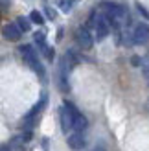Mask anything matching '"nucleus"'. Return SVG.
Wrapping results in <instances>:
<instances>
[{"instance_id": "f257e3e1", "label": "nucleus", "mask_w": 149, "mask_h": 151, "mask_svg": "<svg viewBox=\"0 0 149 151\" xmlns=\"http://www.w3.org/2000/svg\"><path fill=\"white\" fill-rule=\"evenodd\" d=\"M101 7V11L103 15H105V19L109 20V26L110 28H122L125 22L129 20V11H127V7L122 6V4H118V2H110V0H103V2L100 4Z\"/></svg>"}, {"instance_id": "f03ea898", "label": "nucleus", "mask_w": 149, "mask_h": 151, "mask_svg": "<svg viewBox=\"0 0 149 151\" xmlns=\"http://www.w3.org/2000/svg\"><path fill=\"white\" fill-rule=\"evenodd\" d=\"M19 52H20V55H22V59H24V63L29 66V68H32L35 74H39L41 78H44V66L41 65L39 55H37V52L33 50L32 44H24V46H20Z\"/></svg>"}, {"instance_id": "7ed1b4c3", "label": "nucleus", "mask_w": 149, "mask_h": 151, "mask_svg": "<svg viewBox=\"0 0 149 151\" xmlns=\"http://www.w3.org/2000/svg\"><path fill=\"white\" fill-rule=\"evenodd\" d=\"M94 32H96V39L98 41H103L105 37L109 35L110 32V26H109V20L105 19V15H98V17H94Z\"/></svg>"}, {"instance_id": "20e7f679", "label": "nucleus", "mask_w": 149, "mask_h": 151, "mask_svg": "<svg viewBox=\"0 0 149 151\" xmlns=\"http://www.w3.org/2000/svg\"><path fill=\"white\" fill-rule=\"evenodd\" d=\"M133 44H147L149 42V24H145V22H140V24L135 26V29H133Z\"/></svg>"}, {"instance_id": "39448f33", "label": "nucleus", "mask_w": 149, "mask_h": 151, "mask_svg": "<svg viewBox=\"0 0 149 151\" xmlns=\"http://www.w3.org/2000/svg\"><path fill=\"white\" fill-rule=\"evenodd\" d=\"M76 105L70 103V101H64L63 103V107H61V127H63V131L64 133H68L72 129V111Z\"/></svg>"}, {"instance_id": "423d86ee", "label": "nucleus", "mask_w": 149, "mask_h": 151, "mask_svg": "<svg viewBox=\"0 0 149 151\" xmlns=\"http://www.w3.org/2000/svg\"><path fill=\"white\" fill-rule=\"evenodd\" d=\"M76 41H77L81 50H90L94 46V39H92V35L87 28H77L76 29Z\"/></svg>"}, {"instance_id": "0eeeda50", "label": "nucleus", "mask_w": 149, "mask_h": 151, "mask_svg": "<svg viewBox=\"0 0 149 151\" xmlns=\"http://www.w3.org/2000/svg\"><path fill=\"white\" fill-rule=\"evenodd\" d=\"M87 125H88L87 118L81 114L76 107H74V111H72V129L76 131V133H83L87 129Z\"/></svg>"}, {"instance_id": "6e6552de", "label": "nucleus", "mask_w": 149, "mask_h": 151, "mask_svg": "<svg viewBox=\"0 0 149 151\" xmlns=\"http://www.w3.org/2000/svg\"><path fill=\"white\" fill-rule=\"evenodd\" d=\"M2 35H4V39L15 42V41H19V39H20L22 32L17 28V24H4V28H2Z\"/></svg>"}, {"instance_id": "1a4fd4ad", "label": "nucleus", "mask_w": 149, "mask_h": 151, "mask_svg": "<svg viewBox=\"0 0 149 151\" xmlns=\"http://www.w3.org/2000/svg\"><path fill=\"white\" fill-rule=\"evenodd\" d=\"M68 146L72 149H76V151L83 149L87 146V140L83 137V133H74V134H70V137H68Z\"/></svg>"}, {"instance_id": "9d476101", "label": "nucleus", "mask_w": 149, "mask_h": 151, "mask_svg": "<svg viewBox=\"0 0 149 151\" xmlns=\"http://www.w3.org/2000/svg\"><path fill=\"white\" fill-rule=\"evenodd\" d=\"M17 28L20 32H29V29H32V22H29V19H26V17H19L17 19Z\"/></svg>"}, {"instance_id": "9b49d317", "label": "nucleus", "mask_w": 149, "mask_h": 151, "mask_svg": "<svg viewBox=\"0 0 149 151\" xmlns=\"http://www.w3.org/2000/svg\"><path fill=\"white\" fill-rule=\"evenodd\" d=\"M29 22H35V24H44V17L39 13V11H32L29 13Z\"/></svg>"}, {"instance_id": "f8f14e48", "label": "nucleus", "mask_w": 149, "mask_h": 151, "mask_svg": "<svg viewBox=\"0 0 149 151\" xmlns=\"http://www.w3.org/2000/svg\"><path fill=\"white\" fill-rule=\"evenodd\" d=\"M41 52L44 54V57H46L48 61H54V55H55V52H54V48H52V46H48V44H44V46L41 48Z\"/></svg>"}, {"instance_id": "ddd939ff", "label": "nucleus", "mask_w": 149, "mask_h": 151, "mask_svg": "<svg viewBox=\"0 0 149 151\" xmlns=\"http://www.w3.org/2000/svg\"><path fill=\"white\" fill-rule=\"evenodd\" d=\"M33 39H35L37 44H39V48H42L44 44H46V35H44L42 32H35L33 33Z\"/></svg>"}, {"instance_id": "4468645a", "label": "nucleus", "mask_w": 149, "mask_h": 151, "mask_svg": "<svg viewBox=\"0 0 149 151\" xmlns=\"http://www.w3.org/2000/svg\"><path fill=\"white\" fill-rule=\"evenodd\" d=\"M74 2H76V0H61V9H63L64 13H70Z\"/></svg>"}, {"instance_id": "2eb2a0df", "label": "nucleus", "mask_w": 149, "mask_h": 151, "mask_svg": "<svg viewBox=\"0 0 149 151\" xmlns=\"http://www.w3.org/2000/svg\"><path fill=\"white\" fill-rule=\"evenodd\" d=\"M140 66H142V70H144V74H145L147 78H149V55L142 59V65H140Z\"/></svg>"}, {"instance_id": "dca6fc26", "label": "nucleus", "mask_w": 149, "mask_h": 151, "mask_svg": "<svg viewBox=\"0 0 149 151\" xmlns=\"http://www.w3.org/2000/svg\"><path fill=\"white\" fill-rule=\"evenodd\" d=\"M136 9L140 11V15H144V17H145L147 20H149V11H147V9H145V7H144L142 4H140V2H136Z\"/></svg>"}, {"instance_id": "f3484780", "label": "nucleus", "mask_w": 149, "mask_h": 151, "mask_svg": "<svg viewBox=\"0 0 149 151\" xmlns=\"http://www.w3.org/2000/svg\"><path fill=\"white\" fill-rule=\"evenodd\" d=\"M46 17L50 19V20H55V17H57V13H55V9H52V7H46Z\"/></svg>"}, {"instance_id": "a211bd4d", "label": "nucleus", "mask_w": 149, "mask_h": 151, "mask_svg": "<svg viewBox=\"0 0 149 151\" xmlns=\"http://www.w3.org/2000/svg\"><path fill=\"white\" fill-rule=\"evenodd\" d=\"M131 63L135 65V66H140V65H142V59H140V57H136V55H135V57L131 59Z\"/></svg>"}, {"instance_id": "6ab92c4d", "label": "nucleus", "mask_w": 149, "mask_h": 151, "mask_svg": "<svg viewBox=\"0 0 149 151\" xmlns=\"http://www.w3.org/2000/svg\"><path fill=\"white\" fill-rule=\"evenodd\" d=\"M0 151H11V149L7 147V146H0Z\"/></svg>"}, {"instance_id": "aec40b11", "label": "nucleus", "mask_w": 149, "mask_h": 151, "mask_svg": "<svg viewBox=\"0 0 149 151\" xmlns=\"http://www.w3.org/2000/svg\"><path fill=\"white\" fill-rule=\"evenodd\" d=\"M92 151H105V147H96V149H92Z\"/></svg>"}]
</instances>
